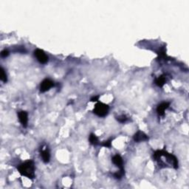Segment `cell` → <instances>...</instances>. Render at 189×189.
I'll use <instances>...</instances> for the list:
<instances>
[{
  "label": "cell",
  "mask_w": 189,
  "mask_h": 189,
  "mask_svg": "<svg viewBox=\"0 0 189 189\" xmlns=\"http://www.w3.org/2000/svg\"><path fill=\"white\" fill-rule=\"evenodd\" d=\"M18 171L21 175L27 178L32 179L35 177V164L32 160H27L18 166Z\"/></svg>",
  "instance_id": "cell-1"
},
{
  "label": "cell",
  "mask_w": 189,
  "mask_h": 189,
  "mask_svg": "<svg viewBox=\"0 0 189 189\" xmlns=\"http://www.w3.org/2000/svg\"><path fill=\"white\" fill-rule=\"evenodd\" d=\"M109 107L107 104L102 103V102H97L94 106V109H93V112L96 115L99 117H103L106 116L109 112Z\"/></svg>",
  "instance_id": "cell-2"
},
{
  "label": "cell",
  "mask_w": 189,
  "mask_h": 189,
  "mask_svg": "<svg viewBox=\"0 0 189 189\" xmlns=\"http://www.w3.org/2000/svg\"><path fill=\"white\" fill-rule=\"evenodd\" d=\"M34 56L41 63H46L48 61V56L41 49H36L34 51Z\"/></svg>",
  "instance_id": "cell-3"
},
{
  "label": "cell",
  "mask_w": 189,
  "mask_h": 189,
  "mask_svg": "<svg viewBox=\"0 0 189 189\" xmlns=\"http://www.w3.org/2000/svg\"><path fill=\"white\" fill-rule=\"evenodd\" d=\"M54 82L52 80L49 79V78H46V79L43 80L42 82L41 83L40 85V91L41 92H45L48 91L49 89L54 87Z\"/></svg>",
  "instance_id": "cell-4"
},
{
  "label": "cell",
  "mask_w": 189,
  "mask_h": 189,
  "mask_svg": "<svg viewBox=\"0 0 189 189\" xmlns=\"http://www.w3.org/2000/svg\"><path fill=\"white\" fill-rule=\"evenodd\" d=\"M18 117H19V120L20 121L21 124L24 128H26L27 126L28 123V115L27 112L25 111H20L18 112Z\"/></svg>",
  "instance_id": "cell-5"
},
{
  "label": "cell",
  "mask_w": 189,
  "mask_h": 189,
  "mask_svg": "<svg viewBox=\"0 0 189 189\" xmlns=\"http://www.w3.org/2000/svg\"><path fill=\"white\" fill-rule=\"evenodd\" d=\"M133 140L137 143H140V142L146 141V140H149V137L145 134L144 132L141 131H138L136 132L133 136Z\"/></svg>",
  "instance_id": "cell-6"
},
{
  "label": "cell",
  "mask_w": 189,
  "mask_h": 189,
  "mask_svg": "<svg viewBox=\"0 0 189 189\" xmlns=\"http://www.w3.org/2000/svg\"><path fill=\"white\" fill-rule=\"evenodd\" d=\"M170 103L168 102H162L160 104H159L157 107V112L159 116H163L165 114V109H167L169 106Z\"/></svg>",
  "instance_id": "cell-7"
},
{
  "label": "cell",
  "mask_w": 189,
  "mask_h": 189,
  "mask_svg": "<svg viewBox=\"0 0 189 189\" xmlns=\"http://www.w3.org/2000/svg\"><path fill=\"white\" fill-rule=\"evenodd\" d=\"M112 161L116 166H118L120 169H123V160L120 155L115 154L112 158Z\"/></svg>",
  "instance_id": "cell-8"
},
{
  "label": "cell",
  "mask_w": 189,
  "mask_h": 189,
  "mask_svg": "<svg viewBox=\"0 0 189 189\" xmlns=\"http://www.w3.org/2000/svg\"><path fill=\"white\" fill-rule=\"evenodd\" d=\"M41 158H42L43 162H45V163L49 162L50 159V151H49V149L47 148L44 149V150L41 151Z\"/></svg>",
  "instance_id": "cell-9"
},
{
  "label": "cell",
  "mask_w": 189,
  "mask_h": 189,
  "mask_svg": "<svg viewBox=\"0 0 189 189\" xmlns=\"http://www.w3.org/2000/svg\"><path fill=\"white\" fill-rule=\"evenodd\" d=\"M166 82V78H165V75H162L161 76H159V78H156L155 80V84L157 86H158L159 87H162L164 86V84Z\"/></svg>",
  "instance_id": "cell-10"
},
{
  "label": "cell",
  "mask_w": 189,
  "mask_h": 189,
  "mask_svg": "<svg viewBox=\"0 0 189 189\" xmlns=\"http://www.w3.org/2000/svg\"><path fill=\"white\" fill-rule=\"evenodd\" d=\"M89 140L90 143L92 145H97L98 143V138H97V137L95 134H92V133L90 134L89 137Z\"/></svg>",
  "instance_id": "cell-11"
},
{
  "label": "cell",
  "mask_w": 189,
  "mask_h": 189,
  "mask_svg": "<svg viewBox=\"0 0 189 189\" xmlns=\"http://www.w3.org/2000/svg\"><path fill=\"white\" fill-rule=\"evenodd\" d=\"M0 79H1V81L4 83H6L7 81V74L4 72V69H3V67H1V71H0Z\"/></svg>",
  "instance_id": "cell-12"
},
{
  "label": "cell",
  "mask_w": 189,
  "mask_h": 189,
  "mask_svg": "<svg viewBox=\"0 0 189 189\" xmlns=\"http://www.w3.org/2000/svg\"><path fill=\"white\" fill-rule=\"evenodd\" d=\"M116 120L120 123H125L126 121L128 120V118H127V117L126 116V115H119V116L116 117Z\"/></svg>",
  "instance_id": "cell-13"
},
{
  "label": "cell",
  "mask_w": 189,
  "mask_h": 189,
  "mask_svg": "<svg viewBox=\"0 0 189 189\" xmlns=\"http://www.w3.org/2000/svg\"><path fill=\"white\" fill-rule=\"evenodd\" d=\"M124 174H125V171H124V168H123V169H120V171L115 173L114 175H115V177L116 179H120L121 177L124 175Z\"/></svg>",
  "instance_id": "cell-14"
},
{
  "label": "cell",
  "mask_w": 189,
  "mask_h": 189,
  "mask_svg": "<svg viewBox=\"0 0 189 189\" xmlns=\"http://www.w3.org/2000/svg\"><path fill=\"white\" fill-rule=\"evenodd\" d=\"M112 139H110V140H108L106 141H104L103 143H101V145L104 147L106 148H110L112 146Z\"/></svg>",
  "instance_id": "cell-15"
},
{
  "label": "cell",
  "mask_w": 189,
  "mask_h": 189,
  "mask_svg": "<svg viewBox=\"0 0 189 189\" xmlns=\"http://www.w3.org/2000/svg\"><path fill=\"white\" fill-rule=\"evenodd\" d=\"M9 56V51L7 50H4L1 52V56L2 58H6Z\"/></svg>",
  "instance_id": "cell-16"
},
{
  "label": "cell",
  "mask_w": 189,
  "mask_h": 189,
  "mask_svg": "<svg viewBox=\"0 0 189 189\" xmlns=\"http://www.w3.org/2000/svg\"><path fill=\"white\" fill-rule=\"evenodd\" d=\"M99 97H100V96H99V95L94 96V97H93L92 98H91V101H92V102H94V101L96 102V101H98Z\"/></svg>",
  "instance_id": "cell-17"
}]
</instances>
